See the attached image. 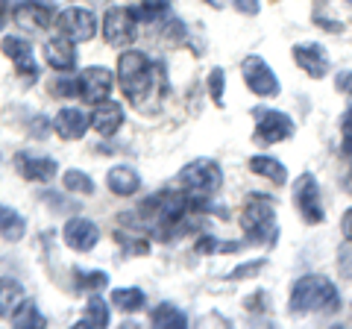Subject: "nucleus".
Here are the masks:
<instances>
[{"instance_id":"nucleus-38","label":"nucleus","mask_w":352,"mask_h":329,"mask_svg":"<svg viewBox=\"0 0 352 329\" xmlns=\"http://www.w3.org/2000/svg\"><path fill=\"white\" fill-rule=\"evenodd\" d=\"M340 229H344V238L352 241V206L344 212V217H340Z\"/></svg>"},{"instance_id":"nucleus-32","label":"nucleus","mask_w":352,"mask_h":329,"mask_svg":"<svg viewBox=\"0 0 352 329\" xmlns=\"http://www.w3.org/2000/svg\"><path fill=\"white\" fill-rule=\"evenodd\" d=\"M214 250H238V244H232V241H217L214 235H203L197 241V253L200 256H208V253H214Z\"/></svg>"},{"instance_id":"nucleus-19","label":"nucleus","mask_w":352,"mask_h":329,"mask_svg":"<svg viewBox=\"0 0 352 329\" xmlns=\"http://www.w3.org/2000/svg\"><path fill=\"white\" fill-rule=\"evenodd\" d=\"M106 185H109V191L118 197H132L141 189V177L129 164H115V168H109V173H106Z\"/></svg>"},{"instance_id":"nucleus-1","label":"nucleus","mask_w":352,"mask_h":329,"mask_svg":"<svg viewBox=\"0 0 352 329\" xmlns=\"http://www.w3.org/2000/svg\"><path fill=\"white\" fill-rule=\"evenodd\" d=\"M164 71L162 65H153L147 53L141 50H124L118 59V85L124 97L138 106V109H150L153 92H156V80H162Z\"/></svg>"},{"instance_id":"nucleus-36","label":"nucleus","mask_w":352,"mask_h":329,"mask_svg":"<svg viewBox=\"0 0 352 329\" xmlns=\"http://www.w3.org/2000/svg\"><path fill=\"white\" fill-rule=\"evenodd\" d=\"M232 6L238 9L241 15H258V0H232Z\"/></svg>"},{"instance_id":"nucleus-6","label":"nucleus","mask_w":352,"mask_h":329,"mask_svg":"<svg viewBox=\"0 0 352 329\" xmlns=\"http://www.w3.org/2000/svg\"><path fill=\"white\" fill-rule=\"evenodd\" d=\"M138 30V12L129 6H112L103 15V39L112 47H129L135 41Z\"/></svg>"},{"instance_id":"nucleus-34","label":"nucleus","mask_w":352,"mask_h":329,"mask_svg":"<svg viewBox=\"0 0 352 329\" xmlns=\"http://www.w3.org/2000/svg\"><path fill=\"white\" fill-rule=\"evenodd\" d=\"M264 265H267V262H264V259H258V262H252V265H238L232 273H229V279H241V277H252V273H258Z\"/></svg>"},{"instance_id":"nucleus-8","label":"nucleus","mask_w":352,"mask_h":329,"mask_svg":"<svg viewBox=\"0 0 352 329\" xmlns=\"http://www.w3.org/2000/svg\"><path fill=\"white\" fill-rule=\"evenodd\" d=\"M241 76H244L247 89L256 94V97H279V94H282L279 76L273 74L270 65L264 62L261 56H256V53L241 62Z\"/></svg>"},{"instance_id":"nucleus-2","label":"nucleus","mask_w":352,"mask_h":329,"mask_svg":"<svg viewBox=\"0 0 352 329\" xmlns=\"http://www.w3.org/2000/svg\"><path fill=\"white\" fill-rule=\"evenodd\" d=\"M340 309V294L335 288L332 279L317 277V273H308L300 277L291 288V303L288 312L291 315H335Z\"/></svg>"},{"instance_id":"nucleus-10","label":"nucleus","mask_w":352,"mask_h":329,"mask_svg":"<svg viewBox=\"0 0 352 329\" xmlns=\"http://www.w3.org/2000/svg\"><path fill=\"white\" fill-rule=\"evenodd\" d=\"M56 27L71 41H91L97 32V15L88 6H68L56 15Z\"/></svg>"},{"instance_id":"nucleus-16","label":"nucleus","mask_w":352,"mask_h":329,"mask_svg":"<svg viewBox=\"0 0 352 329\" xmlns=\"http://www.w3.org/2000/svg\"><path fill=\"white\" fill-rule=\"evenodd\" d=\"M44 62L50 65L53 71H59V74H71L76 68V47H74V41L68 36H53L44 41Z\"/></svg>"},{"instance_id":"nucleus-33","label":"nucleus","mask_w":352,"mask_h":329,"mask_svg":"<svg viewBox=\"0 0 352 329\" xmlns=\"http://www.w3.org/2000/svg\"><path fill=\"white\" fill-rule=\"evenodd\" d=\"M50 89H53V94H56V97H74V94L80 97V83H76V80H56Z\"/></svg>"},{"instance_id":"nucleus-4","label":"nucleus","mask_w":352,"mask_h":329,"mask_svg":"<svg viewBox=\"0 0 352 329\" xmlns=\"http://www.w3.org/2000/svg\"><path fill=\"white\" fill-rule=\"evenodd\" d=\"M179 185L185 194L214 197L223 185V168L214 159H194L179 171Z\"/></svg>"},{"instance_id":"nucleus-30","label":"nucleus","mask_w":352,"mask_h":329,"mask_svg":"<svg viewBox=\"0 0 352 329\" xmlns=\"http://www.w3.org/2000/svg\"><path fill=\"white\" fill-rule=\"evenodd\" d=\"M115 241L126 250L129 256H147V250H150V241L147 238H138V233H126V229H118Z\"/></svg>"},{"instance_id":"nucleus-27","label":"nucleus","mask_w":352,"mask_h":329,"mask_svg":"<svg viewBox=\"0 0 352 329\" xmlns=\"http://www.w3.org/2000/svg\"><path fill=\"white\" fill-rule=\"evenodd\" d=\"M62 189L71 191V194H82V197H91L94 194V180L82 173L80 168H71L62 173Z\"/></svg>"},{"instance_id":"nucleus-28","label":"nucleus","mask_w":352,"mask_h":329,"mask_svg":"<svg viewBox=\"0 0 352 329\" xmlns=\"http://www.w3.org/2000/svg\"><path fill=\"white\" fill-rule=\"evenodd\" d=\"M109 285V273L106 270H76V288L88 291V294H100Z\"/></svg>"},{"instance_id":"nucleus-9","label":"nucleus","mask_w":352,"mask_h":329,"mask_svg":"<svg viewBox=\"0 0 352 329\" xmlns=\"http://www.w3.org/2000/svg\"><path fill=\"white\" fill-rule=\"evenodd\" d=\"M76 83H80V97L82 103H103L112 97V85H115V74L103 68V65H88L82 68V74L76 76Z\"/></svg>"},{"instance_id":"nucleus-3","label":"nucleus","mask_w":352,"mask_h":329,"mask_svg":"<svg viewBox=\"0 0 352 329\" xmlns=\"http://www.w3.org/2000/svg\"><path fill=\"white\" fill-rule=\"evenodd\" d=\"M241 226L247 233L250 244H261V247H273L279 238V221H276V209L261 200V197H252L244 206V215H241Z\"/></svg>"},{"instance_id":"nucleus-17","label":"nucleus","mask_w":352,"mask_h":329,"mask_svg":"<svg viewBox=\"0 0 352 329\" xmlns=\"http://www.w3.org/2000/svg\"><path fill=\"white\" fill-rule=\"evenodd\" d=\"M88 127H91V115H85L82 109H74V106H65L56 112L53 118V129L59 133V138L65 141H76L88 133Z\"/></svg>"},{"instance_id":"nucleus-22","label":"nucleus","mask_w":352,"mask_h":329,"mask_svg":"<svg viewBox=\"0 0 352 329\" xmlns=\"http://www.w3.org/2000/svg\"><path fill=\"white\" fill-rule=\"evenodd\" d=\"M24 288L12 277H0V317H12L24 303Z\"/></svg>"},{"instance_id":"nucleus-7","label":"nucleus","mask_w":352,"mask_h":329,"mask_svg":"<svg viewBox=\"0 0 352 329\" xmlns=\"http://www.w3.org/2000/svg\"><path fill=\"white\" fill-rule=\"evenodd\" d=\"M294 203L300 209L305 224H323L326 212H323V197H320V182L314 173H300L294 180Z\"/></svg>"},{"instance_id":"nucleus-26","label":"nucleus","mask_w":352,"mask_h":329,"mask_svg":"<svg viewBox=\"0 0 352 329\" xmlns=\"http://www.w3.org/2000/svg\"><path fill=\"white\" fill-rule=\"evenodd\" d=\"M135 12L144 24H164L170 18V0H144Z\"/></svg>"},{"instance_id":"nucleus-15","label":"nucleus","mask_w":352,"mask_h":329,"mask_svg":"<svg viewBox=\"0 0 352 329\" xmlns=\"http://www.w3.org/2000/svg\"><path fill=\"white\" fill-rule=\"evenodd\" d=\"M0 50H3V56L12 59L15 71L21 76H27V80H36V76H38L36 53H32V45H30L27 39H21V36H3V41H0Z\"/></svg>"},{"instance_id":"nucleus-11","label":"nucleus","mask_w":352,"mask_h":329,"mask_svg":"<svg viewBox=\"0 0 352 329\" xmlns=\"http://www.w3.org/2000/svg\"><path fill=\"white\" fill-rule=\"evenodd\" d=\"M62 238L71 250H76V253H91L97 247V241H100V226L82 215H74L71 221L62 226Z\"/></svg>"},{"instance_id":"nucleus-21","label":"nucleus","mask_w":352,"mask_h":329,"mask_svg":"<svg viewBox=\"0 0 352 329\" xmlns=\"http://www.w3.org/2000/svg\"><path fill=\"white\" fill-rule=\"evenodd\" d=\"M150 323L159 329H185L188 326V315L173 303H159V306H153V312H150Z\"/></svg>"},{"instance_id":"nucleus-12","label":"nucleus","mask_w":352,"mask_h":329,"mask_svg":"<svg viewBox=\"0 0 352 329\" xmlns=\"http://www.w3.org/2000/svg\"><path fill=\"white\" fill-rule=\"evenodd\" d=\"M12 18L21 30L30 32H44L50 24H56V12H53L50 3H41V0H24L12 9Z\"/></svg>"},{"instance_id":"nucleus-24","label":"nucleus","mask_w":352,"mask_h":329,"mask_svg":"<svg viewBox=\"0 0 352 329\" xmlns=\"http://www.w3.org/2000/svg\"><path fill=\"white\" fill-rule=\"evenodd\" d=\"M80 326L85 329H100V326H109V306L100 294H91V300L85 303V312L80 317Z\"/></svg>"},{"instance_id":"nucleus-39","label":"nucleus","mask_w":352,"mask_h":329,"mask_svg":"<svg viewBox=\"0 0 352 329\" xmlns=\"http://www.w3.org/2000/svg\"><path fill=\"white\" fill-rule=\"evenodd\" d=\"M6 21H9V3L6 0H0V30H3Z\"/></svg>"},{"instance_id":"nucleus-23","label":"nucleus","mask_w":352,"mask_h":329,"mask_svg":"<svg viewBox=\"0 0 352 329\" xmlns=\"http://www.w3.org/2000/svg\"><path fill=\"white\" fill-rule=\"evenodd\" d=\"M27 233V221L24 215H21L18 209H12V206H3L0 203V238L6 241H21Z\"/></svg>"},{"instance_id":"nucleus-13","label":"nucleus","mask_w":352,"mask_h":329,"mask_svg":"<svg viewBox=\"0 0 352 329\" xmlns=\"http://www.w3.org/2000/svg\"><path fill=\"white\" fill-rule=\"evenodd\" d=\"M291 56L308 76H311V80H323V76L329 74V68H332L326 47L317 45V41H300V45H294Z\"/></svg>"},{"instance_id":"nucleus-25","label":"nucleus","mask_w":352,"mask_h":329,"mask_svg":"<svg viewBox=\"0 0 352 329\" xmlns=\"http://www.w3.org/2000/svg\"><path fill=\"white\" fill-rule=\"evenodd\" d=\"M109 303H112L115 309H120V312H138V309H144L147 297H144V291L141 288H115Z\"/></svg>"},{"instance_id":"nucleus-40","label":"nucleus","mask_w":352,"mask_h":329,"mask_svg":"<svg viewBox=\"0 0 352 329\" xmlns=\"http://www.w3.org/2000/svg\"><path fill=\"white\" fill-rule=\"evenodd\" d=\"M206 3L212 6V9H223V3H226V0H206Z\"/></svg>"},{"instance_id":"nucleus-18","label":"nucleus","mask_w":352,"mask_h":329,"mask_svg":"<svg viewBox=\"0 0 352 329\" xmlns=\"http://www.w3.org/2000/svg\"><path fill=\"white\" fill-rule=\"evenodd\" d=\"M124 106L115 103L112 97L103 103H97L94 106V112H91V127H94V133H100L103 138H112L120 127H124Z\"/></svg>"},{"instance_id":"nucleus-35","label":"nucleus","mask_w":352,"mask_h":329,"mask_svg":"<svg viewBox=\"0 0 352 329\" xmlns=\"http://www.w3.org/2000/svg\"><path fill=\"white\" fill-rule=\"evenodd\" d=\"M338 268H340V273H344V277H349V279H352V241H346V247L340 250V256H338Z\"/></svg>"},{"instance_id":"nucleus-31","label":"nucleus","mask_w":352,"mask_h":329,"mask_svg":"<svg viewBox=\"0 0 352 329\" xmlns=\"http://www.w3.org/2000/svg\"><path fill=\"white\" fill-rule=\"evenodd\" d=\"M223 89H226V71L212 68L208 71V94H212L214 106H223Z\"/></svg>"},{"instance_id":"nucleus-29","label":"nucleus","mask_w":352,"mask_h":329,"mask_svg":"<svg viewBox=\"0 0 352 329\" xmlns=\"http://www.w3.org/2000/svg\"><path fill=\"white\" fill-rule=\"evenodd\" d=\"M12 323L21 326V329H30V326H44V315L38 312L36 300H24L21 309L12 315Z\"/></svg>"},{"instance_id":"nucleus-5","label":"nucleus","mask_w":352,"mask_h":329,"mask_svg":"<svg viewBox=\"0 0 352 329\" xmlns=\"http://www.w3.org/2000/svg\"><path fill=\"white\" fill-rule=\"evenodd\" d=\"M294 118L282 109H256V129H252L256 145H279L294 136Z\"/></svg>"},{"instance_id":"nucleus-37","label":"nucleus","mask_w":352,"mask_h":329,"mask_svg":"<svg viewBox=\"0 0 352 329\" xmlns=\"http://www.w3.org/2000/svg\"><path fill=\"white\" fill-rule=\"evenodd\" d=\"M335 89L344 92V94H352V71H340L335 76Z\"/></svg>"},{"instance_id":"nucleus-14","label":"nucleus","mask_w":352,"mask_h":329,"mask_svg":"<svg viewBox=\"0 0 352 329\" xmlns=\"http://www.w3.org/2000/svg\"><path fill=\"white\" fill-rule=\"evenodd\" d=\"M15 168L27 182H50L59 173V162L50 156H36L30 150L15 153Z\"/></svg>"},{"instance_id":"nucleus-20","label":"nucleus","mask_w":352,"mask_h":329,"mask_svg":"<svg viewBox=\"0 0 352 329\" xmlns=\"http://www.w3.org/2000/svg\"><path fill=\"white\" fill-rule=\"evenodd\" d=\"M247 164H250L252 173L270 180L273 185H285V182H288V171H285V164L276 156H264V153H258V156H250Z\"/></svg>"}]
</instances>
